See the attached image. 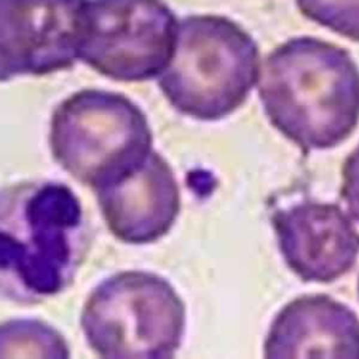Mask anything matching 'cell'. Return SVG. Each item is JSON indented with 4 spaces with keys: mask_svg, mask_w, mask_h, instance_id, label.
<instances>
[{
    "mask_svg": "<svg viewBox=\"0 0 359 359\" xmlns=\"http://www.w3.org/2000/svg\"><path fill=\"white\" fill-rule=\"evenodd\" d=\"M88 250V224L66 184L27 180L0 188V296L39 304L74 280Z\"/></svg>",
    "mask_w": 359,
    "mask_h": 359,
    "instance_id": "cell-1",
    "label": "cell"
},
{
    "mask_svg": "<svg viewBox=\"0 0 359 359\" xmlns=\"http://www.w3.org/2000/svg\"><path fill=\"white\" fill-rule=\"evenodd\" d=\"M177 28L164 0H87L79 60L115 81L157 79L174 55Z\"/></svg>",
    "mask_w": 359,
    "mask_h": 359,
    "instance_id": "cell-6",
    "label": "cell"
},
{
    "mask_svg": "<svg viewBox=\"0 0 359 359\" xmlns=\"http://www.w3.org/2000/svg\"><path fill=\"white\" fill-rule=\"evenodd\" d=\"M264 356L359 359V317L328 294L294 297L272 318Z\"/></svg>",
    "mask_w": 359,
    "mask_h": 359,
    "instance_id": "cell-10",
    "label": "cell"
},
{
    "mask_svg": "<svg viewBox=\"0 0 359 359\" xmlns=\"http://www.w3.org/2000/svg\"><path fill=\"white\" fill-rule=\"evenodd\" d=\"M94 194L109 233L125 244L158 241L170 233L181 212L174 170L156 150L136 171Z\"/></svg>",
    "mask_w": 359,
    "mask_h": 359,
    "instance_id": "cell-9",
    "label": "cell"
},
{
    "mask_svg": "<svg viewBox=\"0 0 359 359\" xmlns=\"http://www.w3.org/2000/svg\"><path fill=\"white\" fill-rule=\"evenodd\" d=\"M87 0H0V76H46L79 62Z\"/></svg>",
    "mask_w": 359,
    "mask_h": 359,
    "instance_id": "cell-7",
    "label": "cell"
},
{
    "mask_svg": "<svg viewBox=\"0 0 359 359\" xmlns=\"http://www.w3.org/2000/svg\"><path fill=\"white\" fill-rule=\"evenodd\" d=\"M358 297H359V276H358Z\"/></svg>",
    "mask_w": 359,
    "mask_h": 359,
    "instance_id": "cell-14",
    "label": "cell"
},
{
    "mask_svg": "<svg viewBox=\"0 0 359 359\" xmlns=\"http://www.w3.org/2000/svg\"><path fill=\"white\" fill-rule=\"evenodd\" d=\"M339 195L344 199L351 217L359 222V143L346 156L342 170Z\"/></svg>",
    "mask_w": 359,
    "mask_h": 359,
    "instance_id": "cell-13",
    "label": "cell"
},
{
    "mask_svg": "<svg viewBox=\"0 0 359 359\" xmlns=\"http://www.w3.org/2000/svg\"><path fill=\"white\" fill-rule=\"evenodd\" d=\"M258 97L271 125L303 153L334 149L359 125V67L337 43L293 36L266 55Z\"/></svg>",
    "mask_w": 359,
    "mask_h": 359,
    "instance_id": "cell-2",
    "label": "cell"
},
{
    "mask_svg": "<svg viewBox=\"0 0 359 359\" xmlns=\"http://www.w3.org/2000/svg\"><path fill=\"white\" fill-rule=\"evenodd\" d=\"M53 160L97 191L136 171L153 151L146 114L129 97L83 88L62 100L49 123Z\"/></svg>",
    "mask_w": 359,
    "mask_h": 359,
    "instance_id": "cell-4",
    "label": "cell"
},
{
    "mask_svg": "<svg viewBox=\"0 0 359 359\" xmlns=\"http://www.w3.org/2000/svg\"><path fill=\"white\" fill-rule=\"evenodd\" d=\"M0 83H3V79H1V76H0Z\"/></svg>",
    "mask_w": 359,
    "mask_h": 359,
    "instance_id": "cell-15",
    "label": "cell"
},
{
    "mask_svg": "<svg viewBox=\"0 0 359 359\" xmlns=\"http://www.w3.org/2000/svg\"><path fill=\"white\" fill-rule=\"evenodd\" d=\"M279 252L303 282L331 283L355 266L359 231L338 203L304 199L271 216Z\"/></svg>",
    "mask_w": 359,
    "mask_h": 359,
    "instance_id": "cell-8",
    "label": "cell"
},
{
    "mask_svg": "<svg viewBox=\"0 0 359 359\" xmlns=\"http://www.w3.org/2000/svg\"><path fill=\"white\" fill-rule=\"evenodd\" d=\"M258 76V43L238 22L191 14L178 21L175 50L157 84L181 115L216 122L244 105Z\"/></svg>",
    "mask_w": 359,
    "mask_h": 359,
    "instance_id": "cell-3",
    "label": "cell"
},
{
    "mask_svg": "<svg viewBox=\"0 0 359 359\" xmlns=\"http://www.w3.org/2000/svg\"><path fill=\"white\" fill-rule=\"evenodd\" d=\"M187 309L163 276L140 269L116 272L87 296L80 328L105 359H168L181 348Z\"/></svg>",
    "mask_w": 359,
    "mask_h": 359,
    "instance_id": "cell-5",
    "label": "cell"
},
{
    "mask_svg": "<svg viewBox=\"0 0 359 359\" xmlns=\"http://www.w3.org/2000/svg\"><path fill=\"white\" fill-rule=\"evenodd\" d=\"M70 346L50 324L36 318H13L0 323V358L66 359Z\"/></svg>",
    "mask_w": 359,
    "mask_h": 359,
    "instance_id": "cell-11",
    "label": "cell"
},
{
    "mask_svg": "<svg viewBox=\"0 0 359 359\" xmlns=\"http://www.w3.org/2000/svg\"><path fill=\"white\" fill-rule=\"evenodd\" d=\"M299 11L313 22L359 42V0H294Z\"/></svg>",
    "mask_w": 359,
    "mask_h": 359,
    "instance_id": "cell-12",
    "label": "cell"
}]
</instances>
